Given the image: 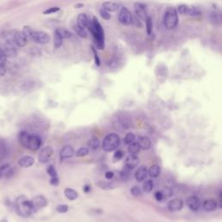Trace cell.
I'll use <instances>...</instances> for the list:
<instances>
[{
  "label": "cell",
  "instance_id": "obj_1",
  "mask_svg": "<svg viewBox=\"0 0 222 222\" xmlns=\"http://www.w3.org/2000/svg\"><path fill=\"white\" fill-rule=\"evenodd\" d=\"M89 30L91 32L95 41V45L98 50L104 49V32L100 22L95 17H93L92 23Z\"/></svg>",
  "mask_w": 222,
  "mask_h": 222
},
{
  "label": "cell",
  "instance_id": "obj_2",
  "mask_svg": "<svg viewBox=\"0 0 222 222\" xmlns=\"http://www.w3.org/2000/svg\"><path fill=\"white\" fill-rule=\"evenodd\" d=\"M16 208L17 213L23 217H29L36 212L31 200H28L25 196H19L17 199Z\"/></svg>",
  "mask_w": 222,
  "mask_h": 222
},
{
  "label": "cell",
  "instance_id": "obj_3",
  "mask_svg": "<svg viewBox=\"0 0 222 222\" xmlns=\"http://www.w3.org/2000/svg\"><path fill=\"white\" fill-rule=\"evenodd\" d=\"M178 13L176 9L174 7H168L164 14L163 17V23L164 25L168 30H173L174 28L177 26L178 25Z\"/></svg>",
  "mask_w": 222,
  "mask_h": 222
},
{
  "label": "cell",
  "instance_id": "obj_4",
  "mask_svg": "<svg viewBox=\"0 0 222 222\" xmlns=\"http://www.w3.org/2000/svg\"><path fill=\"white\" fill-rule=\"evenodd\" d=\"M120 144V137L117 134L111 133L108 134L103 142V148L106 152H111L117 148Z\"/></svg>",
  "mask_w": 222,
  "mask_h": 222
},
{
  "label": "cell",
  "instance_id": "obj_5",
  "mask_svg": "<svg viewBox=\"0 0 222 222\" xmlns=\"http://www.w3.org/2000/svg\"><path fill=\"white\" fill-rule=\"evenodd\" d=\"M132 14L126 7H121L118 13V21L123 25H130L132 24Z\"/></svg>",
  "mask_w": 222,
  "mask_h": 222
},
{
  "label": "cell",
  "instance_id": "obj_6",
  "mask_svg": "<svg viewBox=\"0 0 222 222\" xmlns=\"http://www.w3.org/2000/svg\"><path fill=\"white\" fill-rule=\"evenodd\" d=\"M31 40L39 44H45L48 43L51 40V38L49 36V34H47L44 31H33L32 37H31Z\"/></svg>",
  "mask_w": 222,
  "mask_h": 222
},
{
  "label": "cell",
  "instance_id": "obj_7",
  "mask_svg": "<svg viewBox=\"0 0 222 222\" xmlns=\"http://www.w3.org/2000/svg\"><path fill=\"white\" fill-rule=\"evenodd\" d=\"M42 145V140L37 135H30L29 141L27 144V148L32 151H37Z\"/></svg>",
  "mask_w": 222,
  "mask_h": 222
},
{
  "label": "cell",
  "instance_id": "obj_8",
  "mask_svg": "<svg viewBox=\"0 0 222 222\" xmlns=\"http://www.w3.org/2000/svg\"><path fill=\"white\" fill-rule=\"evenodd\" d=\"M15 43L12 41H6L4 47H2L3 52L5 55L6 57H14L17 56V51L15 47Z\"/></svg>",
  "mask_w": 222,
  "mask_h": 222
},
{
  "label": "cell",
  "instance_id": "obj_9",
  "mask_svg": "<svg viewBox=\"0 0 222 222\" xmlns=\"http://www.w3.org/2000/svg\"><path fill=\"white\" fill-rule=\"evenodd\" d=\"M12 40H13L14 43L18 47H25L28 43V39L24 35V33L18 30H14Z\"/></svg>",
  "mask_w": 222,
  "mask_h": 222
},
{
  "label": "cell",
  "instance_id": "obj_10",
  "mask_svg": "<svg viewBox=\"0 0 222 222\" xmlns=\"http://www.w3.org/2000/svg\"><path fill=\"white\" fill-rule=\"evenodd\" d=\"M134 9L135 12L138 17H140L142 20H146L148 16V11H147V6L142 3H135L134 4Z\"/></svg>",
  "mask_w": 222,
  "mask_h": 222
},
{
  "label": "cell",
  "instance_id": "obj_11",
  "mask_svg": "<svg viewBox=\"0 0 222 222\" xmlns=\"http://www.w3.org/2000/svg\"><path fill=\"white\" fill-rule=\"evenodd\" d=\"M53 155V148L50 146H47L45 148H43L41 151H40L39 155H38V161L40 163H45L49 161V159Z\"/></svg>",
  "mask_w": 222,
  "mask_h": 222
},
{
  "label": "cell",
  "instance_id": "obj_12",
  "mask_svg": "<svg viewBox=\"0 0 222 222\" xmlns=\"http://www.w3.org/2000/svg\"><path fill=\"white\" fill-rule=\"evenodd\" d=\"M31 202H32V204H33V207H34L35 211H37L38 209L43 208L46 207V206H47V203H48L46 198L43 195H38L34 197L33 200H31Z\"/></svg>",
  "mask_w": 222,
  "mask_h": 222
},
{
  "label": "cell",
  "instance_id": "obj_13",
  "mask_svg": "<svg viewBox=\"0 0 222 222\" xmlns=\"http://www.w3.org/2000/svg\"><path fill=\"white\" fill-rule=\"evenodd\" d=\"M187 206L190 208V210L196 212L200 208L201 202H200V199L197 196H190L187 200Z\"/></svg>",
  "mask_w": 222,
  "mask_h": 222
},
{
  "label": "cell",
  "instance_id": "obj_14",
  "mask_svg": "<svg viewBox=\"0 0 222 222\" xmlns=\"http://www.w3.org/2000/svg\"><path fill=\"white\" fill-rule=\"evenodd\" d=\"M91 23L92 20L86 14H80L78 16V17H77V24L82 27L85 28V29L89 30V28L91 25Z\"/></svg>",
  "mask_w": 222,
  "mask_h": 222
},
{
  "label": "cell",
  "instance_id": "obj_15",
  "mask_svg": "<svg viewBox=\"0 0 222 222\" xmlns=\"http://www.w3.org/2000/svg\"><path fill=\"white\" fill-rule=\"evenodd\" d=\"M183 208V201L181 199H173L168 202V209L171 212H177Z\"/></svg>",
  "mask_w": 222,
  "mask_h": 222
},
{
  "label": "cell",
  "instance_id": "obj_16",
  "mask_svg": "<svg viewBox=\"0 0 222 222\" xmlns=\"http://www.w3.org/2000/svg\"><path fill=\"white\" fill-rule=\"evenodd\" d=\"M74 154H75L74 148L69 145H66L64 147H63V148L60 151V157H61L62 160L68 159V158H70V157L73 156Z\"/></svg>",
  "mask_w": 222,
  "mask_h": 222
},
{
  "label": "cell",
  "instance_id": "obj_17",
  "mask_svg": "<svg viewBox=\"0 0 222 222\" xmlns=\"http://www.w3.org/2000/svg\"><path fill=\"white\" fill-rule=\"evenodd\" d=\"M139 164V158L136 155H130L126 158V168L129 169H134Z\"/></svg>",
  "mask_w": 222,
  "mask_h": 222
},
{
  "label": "cell",
  "instance_id": "obj_18",
  "mask_svg": "<svg viewBox=\"0 0 222 222\" xmlns=\"http://www.w3.org/2000/svg\"><path fill=\"white\" fill-rule=\"evenodd\" d=\"M147 174H148V168L145 166H142L136 170V172L135 174V177L137 182H142L145 181Z\"/></svg>",
  "mask_w": 222,
  "mask_h": 222
},
{
  "label": "cell",
  "instance_id": "obj_19",
  "mask_svg": "<svg viewBox=\"0 0 222 222\" xmlns=\"http://www.w3.org/2000/svg\"><path fill=\"white\" fill-rule=\"evenodd\" d=\"M35 162V160L32 156H30V155H26V156L22 157L19 161H18V164L21 168H30L31 167Z\"/></svg>",
  "mask_w": 222,
  "mask_h": 222
},
{
  "label": "cell",
  "instance_id": "obj_20",
  "mask_svg": "<svg viewBox=\"0 0 222 222\" xmlns=\"http://www.w3.org/2000/svg\"><path fill=\"white\" fill-rule=\"evenodd\" d=\"M203 208L205 211L207 212H212V211H214L215 209L217 208L218 207V204H217V201L215 200H213V199H209V200H206L203 204Z\"/></svg>",
  "mask_w": 222,
  "mask_h": 222
},
{
  "label": "cell",
  "instance_id": "obj_21",
  "mask_svg": "<svg viewBox=\"0 0 222 222\" xmlns=\"http://www.w3.org/2000/svg\"><path fill=\"white\" fill-rule=\"evenodd\" d=\"M119 6H120V4L118 3L112 2V1L105 2L104 4H103V9L108 12H113L117 11L119 9Z\"/></svg>",
  "mask_w": 222,
  "mask_h": 222
},
{
  "label": "cell",
  "instance_id": "obj_22",
  "mask_svg": "<svg viewBox=\"0 0 222 222\" xmlns=\"http://www.w3.org/2000/svg\"><path fill=\"white\" fill-rule=\"evenodd\" d=\"M96 186L98 187H100L101 189H103V190H112V189H115L117 185L116 183L113 182H104V181H99L96 182Z\"/></svg>",
  "mask_w": 222,
  "mask_h": 222
},
{
  "label": "cell",
  "instance_id": "obj_23",
  "mask_svg": "<svg viewBox=\"0 0 222 222\" xmlns=\"http://www.w3.org/2000/svg\"><path fill=\"white\" fill-rule=\"evenodd\" d=\"M138 143L140 145V148L144 150H148L151 147V140L148 136H140Z\"/></svg>",
  "mask_w": 222,
  "mask_h": 222
},
{
  "label": "cell",
  "instance_id": "obj_24",
  "mask_svg": "<svg viewBox=\"0 0 222 222\" xmlns=\"http://www.w3.org/2000/svg\"><path fill=\"white\" fill-rule=\"evenodd\" d=\"M12 169L10 164L3 165L0 168V179L4 178V177H9L12 174Z\"/></svg>",
  "mask_w": 222,
  "mask_h": 222
},
{
  "label": "cell",
  "instance_id": "obj_25",
  "mask_svg": "<svg viewBox=\"0 0 222 222\" xmlns=\"http://www.w3.org/2000/svg\"><path fill=\"white\" fill-rule=\"evenodd\" d=\"M64 195L69 200H75L78 198L77 192L74 190L73 188H69V187H67L64 189Z\"/></svg>",
  "mask_w": 222,
  "mask_h": 222
},
{
  "label": "cell",
  "instance_id": "obj_26",
  "mask_svg": "<svg viewBox=\"0 0 222 222\" xmlns=\"http://www.w3.org/2000/svg\"><path fill=\"white\" fill-rule=\"evenodd\" d=\"M29 137H30V134H28L25 131H22L19 133V135H18V140H19V142L20 144L26 148H27V144H28V141H29Z\"/></svg>",
  "mask_w": 222,
  "mask_h": 222
},
{
  "label": "cell",
  "instance_id": "obj_27",
  "mask_svg": "<svg viewBox=\"0 0 222 222\" xmlns=\"http://www.w3.org/2000/svg\"><path fill=\"white\" fill-rule=\"evenodd\" d=\"M74 30L77 33V35H78L80 38H86L88 37V33H87L86 29L83 28V27H82L81 25H79L78 24H77V25H74Z\"/></svg>",
  "mask_w": 222,
  "mask_h": 222
},
{
  "label": "cell",
  "instance_id": "obj_28",
  "mask_svg": "<svg viewBox=\"0 0 222 222\" xmlns=\"http://www.w3.org/2000/svg\"><path fill=\"white\" fill-rule=\"evenodd\" d=\"M148 173L149 174L150 177L153 178H156L159 176V174H161V168L158 165H153L150 167V168L148 170Z\"/></svg>",
  "mask_w": 222,
  "mask_h": 222
},
{
  "label": "cell",
  "instance_id": "obj_29",
  "mask_svg": "<svg viewBox=\"0 0 222 222\" xmlns=\"http://www.w3.org/2000/svg\"><path fill=\"white\" fill-rule=\"evenodd\" d=\"M140 149H141L140 145H139L138 142H135L129 144V148H128V150H129V152L130 153L131 155H136L140 151Z\"/></svg>",
  "mask_w": 222,
  "mask_h": 222
},
{
  "label": "cell",
  "instance_id": "obj_30",
  "mask_svg": "<svg viewBox=\"0 0 222 222\" xmlns=\"http://www.w3.org/2000/svg\"><path fill=\"white\" fill-rule=\"evenodd\" d=\"M63 38H61V36L56 32L55 31L54 33V47L55 49H58L61 47L62 43H63Z\"/></svg>",
  "mask_w": 222,
  "mask_h": 222
},
{
  "label": "cell",
  "instance_id": "obj_31",
  "mask_svg": "<svg viewBox=\"0 0 222 222\" xmlns=\"http://www.w3.org/2000/svg\"><path fill=\"white\" fill-rule=\"evenodd\" d=\"M142 188H143L144 192H146V193H150V192L153 190V188H154V182H153L152 180H147V181L143 183Z\"/></svg>",
  "mask_w": 222,
  "mask_h": 222
},
{
  "label": "cell",
  "instance_id": "obj_32",
  "mask_svg": "<svg viewBox=\"0 0 222 222\" xmlns=\"http://www.w3.org/2000/svg\"><path fill=\"white\" fill-rule=\"evenodd\" d=\"M56 31L61 36V38H63V39H64V38H71L72 37V34L69 31V30H67L65 29H57V30H56Z\"/></svg>",
  "mask_w": 222,
  "mask_h": 222
},
{
  "label": "cell",
  "instance_id": "obj_33",
  "mask_svg": "<svg viewBox=\"0 0 222 222\" xmlns=\"http://www.w3.org/2000/svg\"><path fill=\"white\" fill-rule=\"evenodd\" d=\"M88 146H89L91 149H96V148H98L99 146H100V142H99V140H98L96 137H93V138H91V139L89 141Z\"/></svg>",
  "mask_w": 222,
  "mask_h": 222
},
{
  "label": "cell",
  "instance_id": "obj_34",
  "mask_svg": "<svg viewBox=\"0 0 222 222\" xmlns=\"http://www.w3.org/2000/svg\"><path fill=\"white\" fill-rule=\"evenodd\" d=\"M33 31H34V30L31 28V27L30 26H25L24 27V29H23V33H24V35L26 37L27 39H30L31 40V37H32V34H33Z\"/></svg>",
  "mask_w": 222,
  "mask_h": 222
},
{
  "label": "cell",
  "instance_id": "obj_35",
  "mask_svg": "<svg viewBox=\"0 0 222 222\" xmlns=\"http://www.w3.org/2000/svg\"><path fill=\"white\" fill-rule=\"evenodd\" d=\"M134 142H135V135L133 133L127 134V135L124 138V143L126 145H129V144L133 143Z\"/></svg>",
  "mask_w": 222,
  "mask_h": 222
},
{
  "label": "cell",
  "instance_id": "obj_36",
  "mask_svg": "<svg viewBox=\"0 0 222 222\" xmlns=\"http://www.w3.org/2000/svg\"><path fill=\"white\" fill-rule=\"evenodd\" d=\"M190 7L186 4H181L178 6V12L182 15H188Z\"/></svg>",
  "mask_w": 222,
  "mask_h": 222
},
{
  "label": "cell",
  "instance_id": "obj_37",
  "mask_svg": "<svg viewBox=\"0 0 222 222\" xmlns=\"http://www.w3.org/2000/svg\"><path fill=\"white\" fill-rule=\"evenodd\" d=\"M146 21V27H147V32L148 35L151 34L152 32V29H153V24H152V19L150 17H148L147 19L145 20Z\"/></svg>",
  "mask_w": 222,
  "mask_h": 222
},
{
  "label": "cell",
  "instance_id": "obj_38",
  "mask_svg": "<svg viewBox=\"0 0 222 222\" xmlns=\"http://www.w3.org/2000/svg\"><path fill=\"white\" fill-rule=\"evenodd\" d=\"M130 193L132 195L135 196V197L142 195V191H141V188H140L138 186H134V187H132L130 189Z\"/></svg>",
  "mask_w": 222,
  "mask_h": 222
},
{
  "label": "cell",
  "instance_id": "obj_39",
  "mask_svg": "<svg viewBox=\"0 0 222 222\" xmlns=\"http://www.w3.org/2000/svg\"><path fill=\"white\" fill-rule=\"evenodd\" d=\"M161 193H162V195H163V199H168V198H170L171 196L173 195V191H172V189L168 187H165L162 191H161Z\"/></svg>",
  "mask_w": 222,
  "mask_h": 222
},
{
  "label": "cell",
  "instance_id": "obj_40",
  "mask_svg": "<svg viewBox=\"0 0 222 222\" xmlns=\"http://www.w3.org/2000/svg\"><path fill=\"white\" fill-rule=\"evenodd\" d=\"M129 170L128 168L123 169L121 172V179L122 181H127L129 178Z\"/></svg>",
  "mask_w": 222,
  "mask_h": 222
},
{
  "label": "cell",
  "instance_id": "obj_41",
  "mask_svg": "<svg viewBox=\"0 0 222 222\" xmlns=\"http://www.w3.org/2000/svg\"><path fill=\"white\" fill-rule=\"evenodd\" d=\"M89 154V149L87 148H81L77 152V156L83 157Z\"/></svg>",
  "mask_w": 222,
  "mask_h": 222
},
{
  "label": "cell",
  "instance_id": "obj_42",
  "mask_svg": "<svg viewBox=\"0 0 222 222\" xmlns=\"http://www.w3.org/2000/svg\"><path fill=\"white\" fill-rule=\"evenodd\" d=\"M47 173L51 175V177H56L57 176V173H56V170L55 168V167L53 165H51L48 167L47 168Z\"/></svg>",
  "mask_w": 222,
  "mask_h": 222
},
{
  "label": "cell",
  "instance_id": "obj_43",
  "mask_svg": "<svg viewBox=\"0 0 222 222\" xmlns=\"http://www.w3.org/2000/svg\"><path fill=\"white\" fill-rule=\"evenodd\" d=\"M100 15H101V17H102L104 20H108V19H110V17H111V15L109 14V12H107V11H105V10H103V8L100 10Z\"/></svg>",
  "mask_w": 222,
  "mask_h": 222
},
{
  "label": "cell",
  "instance_id": "obj_44",
  "mask_svg": "<svg viewBox=\"0 0 222 222\" xmlns=\"http://www.w3.org/2000/svg\"><path fill=\"white\" fill-rule=\"evenodd\" d=\"M68 210H69V208H68V206L67 205H58L57 207H56V211L58 212V213H65L68 212Z\"/></svg>",
  "mask_w": 222,
  "mask_h": 222
},
{
  "label": "cell",
  "instance_id": "obj_45",
  "mask_svg": "<svg viewBox=\"0 0 222 222\" xmlns=\"http://www.w3.org/2000/svg\"><path fill=\"white\" fill-rule=\"evenodd\" d=\"M200 14V11L197 8V7H190V10H189V13L188 15L189 16H199Z\"/></svg>",
  "mask_w": 222,
  "mask_h": 222
},
{
  "label": "cell",
  "instance_id": "obj_46",
  "mask_svg": "<svg viewBox=\"0 0 222 222\" xmlns=\"http://www.w3.org/2000/svg\"><path fill=\"white\" fill-rule=\"evenodd\" d=\"M7 62V57L5 56V55L3 52V50H2V47L0 46V64L4 65Z\"/></svg>",
  "mask_w": 222,
  "mask_h": 222
},
{
  "label": "cell",
  "instance_id": "obj_47",
  "mask_svg": "<svg viewBox=\"0 0 222 222\" xmlns=\"http://www.w3.org/2000/svg\"><path fill=\"white\" fill-rule=\"evenodd\" d=\"M59 11H60V8H59V7H51V8H50V9H48V10H45V11L43 12V14H45V15L53 14L57 12H59Z\"/></svg>",
  "mask_w": 222,
  "mask_h": 222
},
{
  "label": "cell",
  "instance_id": "obj_48",
  "mask_svg": "<svg viewBox=\"0 0 222 222\" xmlns=\"http://www.w3.org/2000/svg\"><path fill=\"white\" fill-rule=\"evenodd\" d=\"M124 156V154L121 150H117L116 151L115 155H114V158L116 161H120L121 159H122V157Z\"/></svg>",
  "mask_w": 222,
  "mask_h": 222
},
{
  "label": "cell",
  "instance_id": "obj_49",
  "mask_svg": "<svg viewBox=\"0 0 222 222\" xmlns=\"http://www.w3.org/2000/svg\"><path fill=\"white\" fill-rule=\"evenodd\" d=\"M92 51L94 53V57H95V63L97 66L100 65V60H99V57H98V55H97V52L95 51V49L94 47H92Z\"/></svg>",
  "mask_w": 222,
  "mask_h": 222
},
{
  "label": "cell",
  "instance_id": "obj_50",
  "mask_svg": "<svg viewBox=\"0 0 222 222\" xmlns=\"http://www.w3.org/2000/svg\"><path fill=\"white\" fill-rule=\"evenodd\" d=\"M155 200H156L157 201H161L163 200V195H162L161 191H157V192H155Z\"/></svg>",
  "mask_w": 222,
  "mask_h": 222
},
{
  "label": "cell",
  "instance_id": "obj_51",
  "mask_svg": "<svg viewBox=\"0 0 222 222\" xmlns=\"http://www.w3.org/2000/svg\"><path fill=\"white\" fill-rule=\"evenodd\" d=\"M50 182H51V184L52 186H57V185L59 184V179H58L57 176H56V177H51Z\"/></svg>",
  "mask_w": 222,
  "mask_h": 222
},
{
  "label": "cell",
  "instance_id": "obj_52",
  "mask_svg": "<svg viewBox=\"0 0 222 222\" xmlns=\"http://www.w3.org/2000/svg\"><path fill=\"white\" fill-rule=\"evenodd\" d=\"M105 177H106L108 180H111V179H113V177H114V173H113L112 171H108V172H106V174H105Z\"/></svg>",
  "mask_w": 222,
  "mask_h": 222
},
{
  "label": "cell",
  "instance_id": "obj_53",
  "mask_svg": "<svg viewBox=\"0 0 222 222\" xmlns=\"http://www.w3.org/2000/svg\"><path fill=\"white\" fill-rule=\"evenodd\" d=\"M6 74V68L0 64V76H4Z\"/></svg>",
  "mask_w": 222,
  "mask_h": 222
},
{
  "label": "cell",
  "instance_id": "obj_54",
  "mask_svg": "<svg viewBox=\"0 0 222 222\" xmlns=\"http://www.w3.org/2000/svg\"><path fill=\"white\" fill-rule=\"evenodd\" d=\"M90 190H91V187H90V185H89V184H87V185H85L84 187H83V191L85 192V193H90Z\"/></svg>",
  "mask_w": 222,
  "mask_h": 222
},
{
  "label": "cell",
  "instance_id": "obj_55",
  "mask_svg": "<svg viewBox=\"0 0 222 222\" xmlns=\"http://www.w3.org/2000/svg\"><path fill=\"white\" fill-rule=\"evenodd\" d=\"M82 6H83V4H77V5H76V8H81Z\"/></svg>",
  "mask_w": 222,
  "mask_h": 222
}]
</instances>
